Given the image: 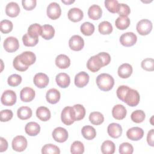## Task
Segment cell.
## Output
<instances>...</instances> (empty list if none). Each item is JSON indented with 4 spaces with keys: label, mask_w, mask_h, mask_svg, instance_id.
Listing matches in <instances>:
<instances>
[{
    "label": "cell",
    "mask_w": 154,
    "mask_h": 154,
    "mask_svg": "<svg viewBox=\"0 0 154 154\" xmlns=\"http://www.w3.org/2000/svg\"><path fill=\"white\" fill-rule=\"evenodd\" d=\"M96 84L99 88L102 91H109L114 85V79L108 73H101L96 78Z\"/></svg>",
    "instance_id": "1"
},
{
    "label": "cell",
    "mask_w": 154,
    "mask_h": 154,
    "mask_svg": "<svg viewBox=\"0 0 154 154\" xmlns=\"http://www.w3.org/2000/svg\"><path fill=\"white\" fill-rule=\"evenodd\" d=\"M75 111L72 106H66L64 108L61 114L62 122L66 125H70L75 121Z\"/></svg>",
    "instance_id": "2"
},
{
    "label": "cell",
    "mask_w": 154,
    "mask_h": 154,
    "mask_svg": "<svg viewBox=\"0 0 154 154\" xmlns=\"http://www.w3.org/2000/svg\"><path fill=\"white\" fill-rule=\"evenodd\" d=\"M103 66V61L98 54L90 57L87 63V69L92 72L99 71Z\"/></svg>",
    "instance_id": "3"
},
{
    "label": "cell",
    "mask_w": 154,
    "mask_h": 154,
    "mask_svg": "<svg viewBox=\"0 0 154 154\" xmlns=\"http://www.w3.org/2000/svg\"><path fill=\"white\" fill-rule=\"evenodd\" d=\"M140 99V97L138 92L136 90L130 88L126 94L124 102L130 106H135L139 103Z\"/></svg>",
    "instance_id": "4"
},
{
    "label": "cell",
    "mask_w": 154,
    "mask_h": 154,
    "mask_svg": "<svg viewBox=\"0 0 154 154\" xmlns=\"http://www.w3.org/2000/svg\"><path fill=\"white\" fill-rule=\"evenodd\" d=\"M136 29L139 34L146 35L149 34L152 29V23L149 19H141L137 23Z\"/></svg>",
    "instance_id": "5"
},
{
    "label": "cell",
    "mask_w": 154,
    "mask_h": 154,
    "mask_svg": "<svg viewBox=\"0 0 154 154\" xmlns=\"http://www.w3.org/2000/svg\"><path fill=\"white\" fill-rule=\"evenodd\" d=\"M16 94L11 90H7L2 93L1 98V103L5 106H12L16 102Z\"/></svg>",
    "instance_id": "6"
},
{
    "label": "cell",
    "mask_w": 154,
    "mask_h": 154,
    "mask_svg": "<svg viewBox=\"0 0 154 154\" xmlns=\"http://www.w3.org/2000/svg\"><path fill=\"white\" fill-rule=\"evenodd\" d=\"M28 142L26 138L22 135L15 137L12 141V148L16 152H22L27 147Z\"/></svg>",
    "instance_id": "7"
},
{
    "label": "cell",
    "mask_w": 154,
    "mask_h": 154,
    "mask_svg": "<svg viewBox=\"0 0 154 154\" xmlns=\"http://www.w3.org/2000/svg\"><path fill=\"white\" fill-rule=\"evenodd\" d=\"M46 13L48 16L52 20L58 19L61 14V10L60 5L55 2L50 3L47 7Z\"/></svg>",
    "instance_id": "8"
},
{
    "label": "cell",
    "mask_w": 154,
    "mask_h": 154,
    "mask_svg": "<svg viewBox=\"0 0 154 154\" xmlns=\"http://www.w3.org/2000/svg\"><path fill=\"white\" fill-rule=\"evenodd\" d=\"M137 40V35L132 32H128L123 34L120 37V43L126 47L134 45Z\"/></svg>",
    "instance_id": "9"
},
{
    "label": "cell",
    "mask_w": 154,
    "mask_h": 154,
    "mask_svg": "<svg viewBox=\"0 0 154 154\" xmlns=\"http://www.w3.org/2000/svg\"><path fill=\"white\" fill-rule=\"evenodd\" d=\"M3 46L7 52H13L19 49V43L18 40L16 37L11 36L5 39Z\"/></svg>",
    "instance_id": "10"
},
{
    "label": "cell",
    "mask_w": 154,
    "mask_h": 154,
    "mask_svg": "<svg viewBox=\"0 0 154 154\" xmlns=\"http://www.w3.org/2000/svg\"><path fill=\"white\" fill-rule=\"evenodd\" d=\"M69 45L72 50L79 51L84 48V41L80 35H74L69 39Z\"/></svg>",
    "instance_id": "11"
},
{
    "label": "cell",
    "mask_w": 154,
    "mask_h": 154,
    "mask_svg": "<svg viewBox=\"0 0 154 154\" xmlns=\"http://www.w3.org/2000/svg\"><path fill=\"white\" fill-rule=\"evenodd\" d=\"M52 137L57 142H65L68 138V132L65 128L57 127L55 128L52 132Z\"/></svg>",
    "instance_id": "12"
},
{
    "label": "cell",
    "mask_w": 154,
    "mask_h": 154,
    "mask_svg": "<svg viewBox=\"0 0 154 154\" xmlns=\"http://www.w3.org/2000/svg\"><path fill=\"white\" fill-rule=\"evenodd\" d=\"M144 135V131L139 127H132L129 129L126 132L127 137L132 141H138L141 140Z\"/></svg>",
    "instance_id": "13"
},
{
    "label": "cell",
    "mask_w": 154,
    "mask_h": 154,
    "mask_svg": "<svg viewBox=\"0 0 154 154\" xmlns=\"http://www.w3.org/2000/svg\"><path fill=\"white\" fill-rule=\"evenodd\" d=\"M49 78L45 73H38L34 77L33 82L36 87L39 88L46 87L49 84Z\"/></svg>",
    "instance_id": "14"
},
{
    "label": "cell",
    "mask_w": 154,
    "mask_h": 154,
    "mask_svg": "<svg viewBox=\"0 0 154 154\" xmlns=\"http://www.w3.org/2000/svg\"><path fill=\"white\" fill-rule=\"evenodd\" d=\"M18 55L21 62L24 65L28 67L33 64L36 60L35 55L31 51H25Z\"/></svg>",
    "instance_id": "15"
},
{
    "label": "cell",
    "mask_w": 154,
    "mask_h": 154,
    "mask_svg": "<svg viewBox=\"0 0 154 154\" xmlns=\"http://www.w3.org/2000/svg\"><path fill=\"white\" fill-rule=\"evenodd\" d=\"M89 75L87 72H81L77 73L75 77V84L79 88H82L87 85L89 81Z\"/></svg>",
    "instance_id": "16"
},
{
    "label": "cell",
    "mask_w": 154,
    "mask_h": 154,
    "mask_svg": "<svg viewBox=\"0 0 154 154\" xmlns=\"http://www.w3.org/2000/svg\"><path fill=\"white\" fill-rule=\"evenodd\" d=\"M35 93L34 90L30 87H26L22 89L20 93V97L22 101L29 102L32 100L35 97Z\"/></svg>",
    "instance_id": "17"
},
{
    "label": "cell",
    "mask_w": 154,
    "mask_h": 154,
    "mask_svg": "<svg viewBox=\"0 0 154 154\" xmlns=\"http://www.w3.org/2000/svg\"><path fill=\"white\" fill-rule=\"evenodd\" d=\"M67 16L70 20L73 22H78L82 19L84 17V13L80 8L74 7L70 8L69 10Z\"/></svg>",
    "instance_id": "18"
},
{
    "label": "cell",
    "mask_w": 154,
    "mask_h": 154,
    "mask_svg": "<svg viewBox=\"0 0 154 154\" xmlns=\"http://www.w3.org/2000/svg\"><path fill=\"white\" fill-rule=\"evenodd\" d=\"M107 131L111 137L117 138L120 137L122 134V128L119 123H112L108 125Z\"/></svg>",
    "instance_id": "19"
},
{
    "label": "cell",
    "mask_w": 154,
    "mask_h": 154,
    "mask_svg": "<svg viewBox=\"0 0 154 154\" xmlns=\"http://www.w3.org/2000/svg\"><path fill=\"white\" fill-rule=\"evenodd\" d=\"M127 111L126 108L120 104L115 105L112 109V115L116 120H122L125 118Z\"/></svg>",
    "instance_id": "20"
},
{
    "label": "cell",
    "mask_w": 154,
    "mask_h": 154,
    "mask_svg": "<svg viewBox=\"0 0 154 154\" xmlns=\"http://www.w3.org/2000/svg\"><path fill=\"white\" fill-rule=\"evenodd\" d=\"M55 81L60 87L65 88L69 85L70 78L69 75L66 73H60L56 76Z\"/></svg>",
    "instance_id": "21"
},
{
    "label": "cell",
    "mask_w": 154,
    "mask_h": 154,
    "mask_svg": "<svg viewBox=\"0 0 154 154\" xmlns=\"http://www.w3.org/2000/svg\"><path fill=\"white\" fill-rule=\"evenodd\" d=\"M5 13L8 16L15 17L20 13V7L15 2H10L7 4L5 7Z\"/></svg>",
    "instance_id": "22"
},
{
    "label": "cell",
    "mask_w": 154,
    "mask_h": 154,
    "mask_svg": "<svg viewBox=\"0 0 154 154\" xmlns=\"http://www.w3.org/2000/svg\"><path fill=\"white\" fill-rule=\"evenodd\" d=\"M60 93L56 88L49 89L46 94V98L47 101L51 104L57 103L60 100Z\"/></svg>",
    "instance_id": "23"
},
{
    "label": "cell",
    "mask_w": 154,
    "mask_h": 154,
    "mask_svg": "<svg viewBox=\"0 0 154 154\" xmlns=\"http://www.w3.org/2000/svg\"><path fill=\"white\" fill-rule=\"evenodd\" d=\"M119 76L123 79L129 78L132 73V67L128 63H124L120 65L118 69Z\"/></svg>",
    "instance_id": "24"
},
{
    "label": "cell",
    "mask_w": 154,
    "mask_h": 154,
    "mask_svg": "<svg viewBox=\"0 0 154 154\" xmlns=\"http://www.w3.org/2000/svg\"><path fill=\"white\" fill-rule=\"evenodd\" d=\"M55 64L60 69H67L70 65V60L67 55L60 54L55 58Z\"/></svg>",
    "instance_id": "25"
},
{
    "label": "cell",
    "mask_w": 154,
    "mask_h": 154,
    "mask_svg": "<svg viewBox=\"0 0 154 154\" xmlns=\"http://www.w3.org/2000/svg\"><path fill=\"white\" fill-rule=\"evenodd\" d=\"M102 14V10L100 7L98 5H91L88 10V17L93 20H98L99 19Z\"/></svg>",
    "instance_id": "26"
},
{
    "label": "cell",
    "mask_w": 154,
    "mask_h": 154,
    "mask_svg": "<svg viewBox=\"0 0 154 154\" xmlns=\"http://www.w3.org/2000/svg\"><path fill=\"white\" fill-rule=\"evenodd\" d=\"M25 131L29 136H36L40 131V126L36 122H30L26 125Z\"/></svg>",
    "instance_id": "27"
},
{
    "label": "cell",
    "mask_w": 154,
    "mask_h": 154,
    "mask_svg": "<svg viewBox=\"0 0 154 154\" xmlns=\"http://www.w3.org/2000/svg\"><path fill=\"white\" fill-rule=\"evenodd\" d=\"M55 35V29L54 27L49 24L42 26L41 36L45 40H50L54 37Z\"/></svg>",
    "instance_id": "28"
},
{
    "label": "cell",
    "mask_w": 154,
    "mask_h": 154,
    "mask_svg": "<svg viewBox=\"0 0 154 154\" xmlns=\"http://www.w3.org/2000/svg\"><path fill=\"white\" fill-rule=\"evenodd\" d=\"M36 116L42 121L46 122L51 118V114L49 109L45 106H40L36 110Z\"/></svg>",
    "instance_id": "29"
},
{
    "label": "cell",
    "mask_w": 154,
    "mask_h": 154,
    "mask_svg": "<svg viewBox=\"0 0 154 154\" xmlns=\"http://www.w3.org/2000/svg\"><path fill=\"white\" fill-rule=\"evenodd\" d=\"M81 133L84 138L88 140H93L96 135V131L95 129L93 126L89 125L84 126L82 128Z\"/></svg>",
    "instance_id": "30"
},
{
    "label": "cell",
    "mask_w": 154,
    "mask_h": 154,
    "mask_svg": "<svg viewBox=\"0 0 154 154\" xmlns=\"http://www.w3.org/2000/svg\"><path fill=\"white\" fill-rule=\"evenodd\" d=\"M32 109L28 106H21L17 111V117L21 120H27L32 116Z\"/></svg>",
    "instance_id": "31"
},
{
    "label": "cell",
    "mask_w": 154,
    "mask_h": 154,
    "mask_svg": "<svg viewBox=\"0 0 154 154\" xmlns=\"http://www.w3.org/2000/svg\"><path fill=\"white\" fill-rule=\"evenodd\" d=\"M116 150L115 144L109 140L103 142L101 146V152L103 154H112Z\"/></svg>",
    "instance_id": "32"
},
{
    "label": "cell",
    "mask_w": 154,
    "mask_h": 154,
    "mask_svg": "<svg viewBox=\"0 0 154 154\" xmlns=\"http://www.w3.org/2000/svg\"><path fill=\"white\" fill-rule=\"evenodd\" d=\"M116 26L120 30H124L129 27L130 25V19L128 17L119 16L115 21Z\"/></svg>",
    "instance_id": "33"
},
{
    "label": "cell",
    "mask_w": 154,
    "mask_h": 154,
    "mask_svg": "<svg viewBox=\"0 0 154 154\" xmlns=\"http://www.w3.org/2000/svg\"><path fill=\"white\" fill-rule=\"evenodd\" d=\"M89 120L94 125H99L104 121V117L103 114L98 111H94L90 114Z\"/></svg>",
    "instance_id": "34"
},
{
    "label": "cell",
    "mask_w": 154,
    "mask_h": 154,
    "mask_svg": "<svg viewBox=\"0 0 154 154\" xmlns=\"http://www.w3.org/2000/svg\"><path fill=\"white\" fill-rule=\"evenodd\" d=\"M98 29L101 34H109L112 31V26L110 22L108 21H103L99 23Z\"/></svg>",
    "instance_id": "35"
},
{
    "label": "cell",
    "mask_w": 154,
    "mask_h": 154,
    "mask_svg": "<svg viewBox=\"0 0 154 154\" xmlns=\"http://www.w3.org/2000/svg\"><path fill=\"white\" fill-rule=\"evenodd\" d=\"M75 114V121H79L83 119L85 116V109L81 104H76L73 106Z\"/></svg>",
    "instance_id": "36"
},
{
    "label": "cell",
    "mask_w": 154,
    "mask_h": 154,
    "mask_svg": "<svg viewBox=\"0 0 154 154\" xmlns=\"http://www.w3.org/2000/svg\"><path fill=\"white\" fill-rule=\"evenodd\" d=\"M94 26L93 23L85 22L83 23L80 27V29L81 32L84 35L87 36L91 35L94 31Z\"/></svg>",
    "instance_id": "37"
},
{
    "label": "cell",
    "mask_w": 154,
    "mask_h": 154,
    "mask_svg": "<svg viewBox=\"0 0 154 154\" xmlns=\"http://www.w3.org/2000/svg\"><path fill=\"white\" fill-rule=\"evenodd\" d=\"M146 117L144 112L141 109H137L133 111L131 115V120L137 123L143 122Z\"/></svg>",
    "instance_id": "38"
},
{
    "label": "cell",
    "mask_w": 154,
    "mask_h": 154,
    "mask_svg": "<svg viewBox=\"0 0 154 154\" xmlns=\"http://www.w3.org/2000/svg\"><path fill=\"white\" fill-rule=\"evenodd\" d=\"M43 154H59L60 150L59 147L52 144H45L42 149Z\"/></svg>",
    "instance_id": "39"
},
{
    "label": "cell",
    "mask_w": 154,
    "mask_h": 154,
    "mask_svg": "<svg viewBox=\"0 0 154 154\" xmlns=\"http://www.w3.org/2000/svg\"><path fill=\"white\" fill-rule=\"evenodd\" d=\"M42 26L38 23L31 24L28 29V34L29 35L32 37H38L39 35H41Z\"/></svg>",
    "instance_id": "40"
},
{
    "label": "cell",
    "mask_w": 154,
    "mask_h": 154,
    "mask_svg": "<svg viewBox=\"0 0 154 154\" xmlns=\"http://www.w3.org/2000/svg\"><path fill=\"white\" fill-rule=\"evenodd\" d=\"M84 152V146L79 141H74L70 147V152L73 154H82Z\"/></svg>",
    "instance_id": "41"
},
{
    "label": "cell",
    "mask_w": 154,
    "mask_h": 154,
    "mask_svg": "<svg viewBox=\"0 0 154 154\" xmlns=\"http://www.w3.org/2000/svg\"><path fill=\"white\" fill-rule=\"evenodd\" d=\"M22 41L25 46L32 47L38 43V37H32L29 35L28 33H26L22 37Z\"/></svg>",
    "instance_id": "42"
},
{
    "label": "cell",
    "mask_w": 154,
    "mask_h": 154,
    "mask_svg": "<svg viewBox=\"0 0 154 154\" xmlns=\"http://www.w3.org/2000/svg\"><path fill=\"white\" fill-rule=\"evenodd\" d=\"M105 6L106 8L112 13H117L119 3L117 0H105Z\"/></svg>",
    "instance_id": "43"
},
{
    "label": "cell",
    "mask_w": 154,
    "mask_h": 154,
    "mask_svg": "<svg viewBox=\"0 0 154 154\" xmlns=\"http://www.w3.org/2000/svg\"><path fill=\"white\" fill-rule=\"evenodd\" d=\"M13 28V23L9 20H2L0 22V30L4 34L10 32Z\"/></svg>",
    "instance_id": "44"
},
{
    "label": "cell",
    "mask_w": 154,
    "mask_h": 154,
    "mask_svg": "<svg viewBox=\"0 0 154 154\" xmlns=\"http://www.w3.org/2000/svg\"><path fill=\"white\" fill-rule=\"evenodd\" d=\"M22 79V77L19 75L13 74L8 78L7 82L11 87H16L21 83Z\"/></svg>",
    "instance_id": "45"
},
{
    "label": "cell",
    "mask_w": 154,
    "mask_h": 154,
    "mask_svg": "<svg viewBox=\"0 0 154 154\" xmlns=\"http://www.w3.org/2000/svg\"><path fill=\"white\" fill-rule=\"evenodd\" d=\"M133 152L132 145L128 142L123 143L119 146V152L121 154H132Z\"/></svg>",
    "instance_id": "46"
},
{
    "label": "cell",
    "mask_w": 154,
    "mask_h": 154,
    "mask_svg": "<svg viewBox=\"0 0 154 154\" xmlns=\"http://www.w3.org/2000/svg\"><path fill=\"white\" fill-rule=\"evenodd\" d=\"M141 67L147 71H153L154 70V60L153 58H147L141 61Z\"/></svg>",
    "instance_id": "47"
},
{
    "label": "cell",
    "mask_w": 154,
    "mask_h": 154,
    "mask_svg": "<svg viewBox=\"0 0 154 154\" xmlns=\"http://www.w3.org/2000/svg\"><path fill=\"white\" fill-rule=\"evenodd\" d=\"M13 66L14 67V69L20 72H24L25 70H26L28 69V66H26L25 65H24L21 61L19 59V55H17L14 59L13 60Z\"/></svg>",
    "instance_id": "48"
},
{
    "label": "cell",
    "mask_w": 154,
    "mask_h": 154,
    "mask_svg": "<svg viewBox=\"0 0 154 154\" xmlns=\"http://www.w3.org/2000/svg\"><path fill=\"white\" fill-rule=\"evenodd\" d=\"M131 13V9L130 7L126 4L120 3L119 4V9L117 13L120 16H126L128 17V16Z\"/></svg>",
    "instance_id": "49"
},
{
    "label": "cell",
    "mask_w": 154,
    "mask_h": 154,
    "mask_svg": "<svg viewBox=\"0 0 154 154\" xmlns=\"http://www.w3.org/2000/svg\"><path fill=\"white\" fill-rule=\"evenodd\" d=\"M129 89H130V88L126 85L119 86L118 87V88L117 90V92H116L117 97L122 101L124 102V99L126 96V94Z\"/></svg>",
    "instance_id": "50"
},
{
    "label": "cell",
    "mask_w": 154,
    "mask_h": 154,
    "mask_svg": "<svg viewBox=\"0 0 154 154\" xmlns=\"http://www.w3.org/2000/svg\"><path fill=\"white\" fill-rule=\"evenodd\" d=\"M13 116V113L11 110L10 109H4L0 112L1 121L2 122H5L10 120Z\"/></svg>",
    "instance_id": "51"
},
{
    "label": "cell",
    "mask_w": 154,
    "mask_h": 154,
    "mask_svg": "<svg viewBox=\"0 0 154 154\" xmlns=\"http://www.w3.org/2000/svg\"><path fill=\"white\" fill-rule=\"evenodd\" d=\"M22 4L25 10H32L35 7L37 1L36 0H23Z\"/></svg>",
    "instance_id": "52"
},
{
    "label": "cell",
    "mask_w": 154,
    "mask_h": 154,
    "mask_svg": "<svg viewBox=\"0 0 154 154\" xmlns=\"http://www.w3.org/2000/svg\"><path fill=\"white\" fill-rule=\"evenodd\" d=\"M98 55L102 58V60L103 61V63L104 66L108 65L110 63V61H111V57H110L109 54H108L106 52H103L99 53Z\"/></svg>",
    "instance_id": "53"
},
{
    "label": "cell",
    "mask_w": 154,
    "mask_h": 154,
    "mask_svg": "<svg viewBox=\"0 0 154 154\" xmlns=\"http://www.w3.org/2000/svg\"><path fill=\"white\" fill-rule=\"evenodd\" d=\"M153 135H154V130L153 129H152L148 132L147 135V141L149 146L153 147L154 146L153 143Z\"/></svg>",
    "instance_id": "54"
},
{
    "label": "cell",
    "mask_w": 154,
    "mask_h": 154,
    "mask_svg": "<svg viewBox=\"0 0 154 154\" xmlns=\"http://www.w3.org/2000/svg\"><path fill=\"white\" fill-rule=\"evenodd\" d=\"M8 148V143L7 140L3 138H0V152H3L5 151Z\"/></svg>",
    "instance_id": "55"
},
{
    "label": "cell",
    "mask_w": 154,
    "mask_h": 154,
    "mask_svg": "<svg viewBox=\"0 0 154 154\" xmlns=\"http://www.w3.org/2000/svg\"><path fill=\"white\" fill-rule=\"evenodd\" d=\"M63 3L65 4H67V5H69V4H72L75 2L74 0H67V1H64V0H62L61 1Z\"/></svg>",
    "instance_id": "56"
}]
</instances>
